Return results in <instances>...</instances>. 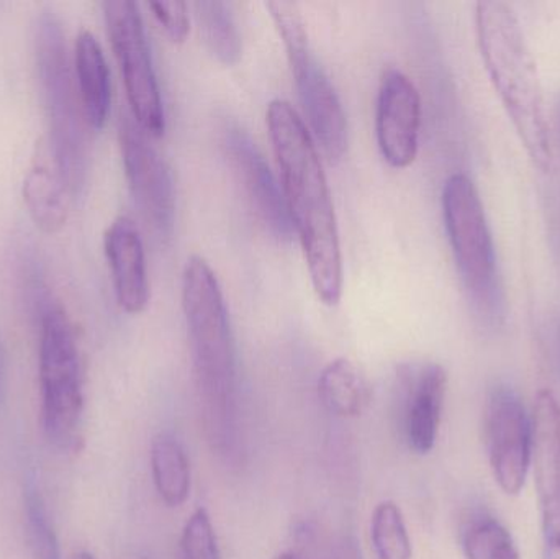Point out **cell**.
<instances>
[{"mask_svg":"<svg viewBox=\"0 0 560 559\" xmlns=\"http://www.w3.org/2000/svg\"><path fill=\"white\" fill-rule=\"evenodd\" d=\"M151 12L160 23L161 28L166 32L173 43L186 42L189 35L190 20L187 13V3L179 0L170 2H150Z\"/></svg>","mask_w":560,"mask_h":559,"instance_id":"25","label":"cell"},{"mask_svg":"<svg viewBox=\"0 0 560 559\" xmlns=\"http://www.w3.org/2000/svg\"><path fill=\"white\" fill-rule=\"evenodd\" d=\"M104 249L118 305L127 314H141L150 302V279L137 223L128 217H117L105 232Z\"/></svg>","mask_w":560,"mask_h":559,"instance_id":"15","label":"cell"},{"mask_svg":"<svg viewBox=\"0 0 560 559\" xmlns=\"http://www.w3.org/2000/svg\"><path fill=\"white\" fill-rule=\"evenodd\" d=\"M200 35L209 51L222 65L235 66L242 59L243 43L238 25L229 3L219 0H199L194 3Z\"/></svg>","mask_w":560,"mask_h":559,"instance_id":"20","label":"cell"},{"mask_svg":"<svg viewBox=\"0 0 560 559\" xmlns=\"http://www.w3.org/2000/svg\"><path fill=\"white\" fill-rule=\"evenodd\" d=\"M332 559H362L361 551H359L358 544L352 538L345 537L339 541L336 547Z\"/></svg>","mask_w":560,"mask_h":559,"instance_id":"26","label":"cell"},{"mask_svg":"<svg viewBox=\"0 0 560 559\" xmlns=\"http://www.w3.org/2000/svg\"><path fill=\"white\" fill-rule=\"evenodd\" d=\"M275 559H302V558L296 557L295 554H282V555H279V557L275 558Z\"/></svg>","mask_w":560,"mask_h":559,"instance_id":"31","label":"cell"},{"mask_svg":"<svg viewBox=\"0 0 560 559\" xmlns=\"http://www.w3.org/2000/svg\"><path fill=\"white\" fill-rule=\"evenodd\" d=\"M269 138L280 171L290 223L299 236L313 289L335 307L342 295L338 219L318 148L296 108L285 98L269 102Z\"/></svg>","mask_w":560,"mask_h":559,"instance_id":"1","label":"cell"},{"mask_svg":"<svg viewBox=\"0 0 560 559\" xmlns=\"http://www.w3.org/2000/svg\"><path fill=\"white\" fill-rule=\"evenodd\" d=\"M120 148L128 187L141 219L158 240L167 242L176 219V193L170 166L151 147L137 121L128 117H121Z\"/></svg>","mask_w":560,"mask_h":559,"instance_id":"10","label":"cell"},{"mask_svg":"<svg viewBox=\"0 0 560 559\" xmlns=\"http://www.w3.org/2000/svg\"><path fill=\"white\" fill-rule=\"evenodd\" d=\"M555 347H556V358H558V366L560 373V324L556 327L555 334Z\"/></svg>","mask_w":560,"mask_h":559,"instance_id":"29","label":"cell"},{"mask_svg":"<svg viewBox=\"0 0 560 559\" xmlns=\"http://www.w3.org/2000/svg\"><path fill=\"white\" fill-rule=\"evenodd\" d=\"M371 540L377 559L413 557L404 514L395 502L384 501L375 508L371 522Z\"/></svg>","mask_w":560,"mask_h":559,"instance_id":"22","label":"cell"},{"mask_svg":"<svg viewBox=\"0 0 560 559\" xmlns=\"http://www.w3.org/2000/svg\"><path fill=\"white\" fill-rule=\"evenodd\" d=\"M180 557L183 559H222L215 528L206 509H197L180 538Z\"/></svg>","mask_w":560,"mask_h":559,"instance_id":"24","label":"cell"},{"mask_svg":"<svg viewBox=\"0 0 560 559\" xmlns=\"http://www.w3.org/2000/svg\"><path fill=\"white\" fill-rule=\"evenodd\" d=\"M68 187L58 170L38 163L23 180V200L35 225L43 233H58L68 220Z\"/></svg>","mask_w":560,"mask_h":559,"instance_id":"18","label":"cell"},{"mask_svg":"<svg viewBox=\"0 0 560 559\" xmlns=\"http://www.w3.org/2000/svg\"><path fill=\"white\" fill-rule=\"evenodd\" d=\"M26 535L30 550L35 559H61L58 537L49 519L45 499L35 479H26L25 496Z\"/></svg>","mask_w":560,"mask_h":559,"instance_id":"23","label":"cell"},{"mask_svg":"<svg viewBox=\"0 0 560 559\" xmlns=\"http://www.w3.org/2000/svg\"><path fill=\"white\" fill-rule=\"evenodd\" d=\"M71 559H95L94 555L88 554V551H79Z\"/></svg>","mask_w":560,"mask_h":559,"instance_id":"30","label":"cell"},{"mask_svg":"<svg viewBox=\"0 0 560 559\" xmlns=\"http://www.w3.org/2000/svg\"><path fill=\"white\" fill-rule=\"evenodd\" d=\"M151 471L158 494L167 508H180L190 494V465L186 450L170 432L160 433L151 445Z\"/></svg>","mask_w":560,"mask_h":559,"instance_id":"19","label":"cell"},{"mask_svg":"<svg viewBox=\"0 0 560 559\" xmlns=\"http://www.w3.org/2000/svg\"><path fill=\"white\" fill-rule=\"evenodd\" d=\"M7 393V364L5 351H3L2 343H0V404L5 399Z\"/></svg>","mask_w":560,"mask_h":559,"instance_id":"27","label":"cell"},{"mask_svg":"<svg viewBox=\"0 0 560 559\" xmlns=\"http://www.w3.org/2000/svg\"><path fill=\"white\" fill-rule=\"evenodd\" d=\"M444 225L464 286L490 324L502 317L495 245L476 184L463 173L447 177L443 187Z\"/></svg>","mask_w":560,"mask_h":559,"instance_id":"5","label":"cell"},{"mask_svg":"<svg viewBox=\"0 0 560 559\" xmlns=\"http://www.w3.org/2000/svg\"><path fill=\"white\" fill-rule=\"evenodd\" d=\"M226 151L262 225L276 238L289 240L293 229L287 212L282 186H279L255 141L242 128H230L226 131Z\"/></svg>","mask_w":560,"mask_h":559,"instance_id":"14","label":"cell"},{"mask_svg":"<svg viewBox=\"0 0 560 559\" xmlns=\"http://www.w3.org/2000/svg\"><path fill=\"white\" fill-rule=\"evenodd\" d=\"M36 56L48 112L52 161L69 194L78 196L88 174V121L78 88L72 82L65 33L61 23L51 13H46L39 20Z\"/></svg>","mask_w":560,"mask_h":559,"instance_id":"4","label":"cell"},{"mask_svg":"<svg viewBox=\"0 0 560 559\" xmlns=\"http://www.w3.org/2000/svg\"><path fill=\"white\" fill-rule=\"evenodd\" d=\"M140 559H154V558H151V557H143V558H140Z\"/></svg>","mask_w":560,"mask_h":559,"instance_id":"32","label":"cell"},{"mask_svg":"<svg viewBox=\"0 0 560 559\" xmlns=\"http://www.w3.org/2000/svg\"><path fill=\"white\" fill-rule=\"evenodd\" d=\"M183 308L203 429L212 449L226 456L238 442L235 340L219 279L202 256L184 266Z\"/></svg>","mask_w":560,"mask_h":559,"instance_id":"2","label":"cell"},{"mask_svg":"<svg viewBox=\"0 0 560 559\" xmlns=\"http://www.w3.org/2000/svg\"><path fill=\"white\" fill-rule=\"evenodd\" d=\"M483 439L497 485L506 496H518L532 466L533 423L512 387L499 384L490 391Z\"/></svg>","mask_w":560,"mask_h":559,"instance_id":"9","label":"cell"},{"mask_svg":"<svg viewBox=\"0 0 560 559\" xmlns=\"http://www.w3.org/2000/svg\"><path fill=\"white\" fill-rule=\"evenodd\" d=\"M104 15L131 117L144 133L161 137L166 130V114L140 9L131 0H108Z\"/></svg>","mask_w":560,"mask_h":559,"instance_id":"8","label":"cell"},{"mask_svg":"<svg viewBox=\"0 0 560 559\" xmlns=\"http://www.w3.org/2000/svg\"><path fill=\"white\" fill-rule=\"evenodd\" d=\"M466 559H522L512 534L490 515H477L463 532Z\"/></svg>","mask_w":560,"mask_h":559,"instance_id":"21","label":"cell"},{"mask_svg":"<svg viewBox=\"0 0 560 559\" xmlns=\"http://www.w3.org/2000/svg\"><path fill=\"white\" fill-rule=\"evenodd\" d=\"M74 66L85 121L94 130H101L110 114L112 84L107 59L94 33L82 32L79 35Z\"/></svg>","mask_w":560,"mask_h":559,"instance_id":"16","label":"cell"},{"mask_svg":"<svg viewBox=\"0 0 560 559\" xmlns=\"http://www.w3.org/2000/svg\"><path fill=\"white\" fill-rule=\"evenodd\" d=\"M269 12L285 46L290 69L295 78L300 104L310 125V133L325 156L336 163L348 148V120L335 85L310 49L305 20L295 2H269Z\"/></svg>","mask_w":560,"mask_h":559,"instance_id":"7","label":"cell"},{"mask_svg":"<svg viewBox=\"0 0 560 559\" xmlns=\"http://www.w3.org/2000/svg\"><path fill=\"white\" fill-rule=\"evenodd\" d=\"M39 383L46 436L58 449L74 450L81 442L84 371L71 322L56 305L43 312Z\"/></svg>","mask_w":560,"mask_h":559,"instance_id":"6","label":"cell"},{"mask_svg":"<svg viewBox=\"0 0 560 559\" xmlns=\"http://www.w3.org/2000/svg\"><path fill=\"white\" fill-rule=\"evenodd\" d=\"M542 559H560V545H555V547H545V551H542Z\"/></svg>","mask_w":560,"mask_h":559,"instance_id":"28","label":"cell"},{"mask_svg":"<svg viewBox=\"0 0 560 559\" xmlns=\"http://www.w3.org/2000/svg\"><path fill=\"white\" fill-rule=\"evenodd\" d=\"M532 423V463L545 547H555L560 545V407L551 391H539Z\"/></svg>","mask_w":560,"mask_h":559,"instance_id":"13","label":"cell"},{"mask_svg":"<svg viewBox=\"0 0 560 559\" xmlns=\"http://www.w3.org/2000/svg\"><path fill=\"white\" fill-rule=\"evenodd\" d=\"M421 97L417 85L400 69L382 75L375 105V135L382 156L404 170L417 160L420 147Z\"/></svg>","mask_w":560,"mask_h":559,"instance_id":"11","label":"cell"},{"mask_svg":"<svg viewBox=\"0 0 560 559\" xmlns=\"http://www.w3.org/2000/svg\"><path fill=\"white\" fill-rule=\"evenodd\" d=\"M476 32L490 81L538 170L552 166L551 127L541 79L522 23L512 5L483 0L476 5Z\"/></svg>","mask_w":560,"mask_h":559,"instance_id":"3","label":"cell"},{"mask_svg":"<svg viewBox=\"0 0 560 559\" xmlns=\"http://www.w3.org/2000/svg\"><path fill=\"white\" fill-rule=\"evenodd\" d=\"M318 397L332 416L352 419L368 410L371 384L351 360L336 358L319 374Z\"/></svg>","mask_w":560,"mask_h":559,"instance_id":"17","label":"cell"},{"mask_svg":"<svg viewBox=\"0 0 560 559\" xmlns=\"http://www.w3.org/2000/svg\"><path fill=\"white\" fill-rule=\"evenodd\" d=\"M397 404L408 449L428 455L436 445L447 391V373L438 363L401 364L397 371Z\"/></svg>","mask_w":560,"mask_h":559,"instance_id":"12","label":"cell"}]
</instances>
